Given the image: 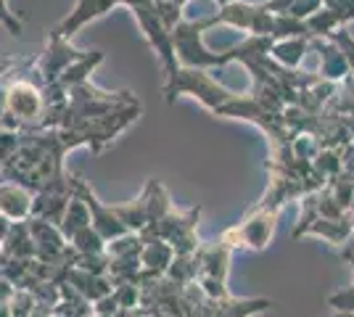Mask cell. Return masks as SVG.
Listing matches in <instances>:
<instances>
[{
  "label": "cell",
  "instance_id": "6da1fadb",
  "mask_svg": "<svg viewBox=\"0 0 354 317\" xmlns=\"http://www.w3.org/2000/svg\"><path fill=\"white\" fill-rule=\"evenodd\" d=\"M209 27L207 19H201V21H180L172 32V43H175V50H177V59L183 61L185 66H196V69H201V66H222V64H227L225 61V53H209L204 43H201V32Z\"/></svg>",
  "mask_w": 354,
  "mask_h": 317
},
{
  "label": "cell",
  "instance_id": "7a4b0ae2",
  "mask_svg": "<svg viewBox=\"0 0 354 317\" xmlns=\"http://www.w3.org/2000/svg\"><path fill=\"white\" fill-rule=\"evenodd\" d=\"M114 6H124V0H74V11L53 32H59L64 37H72L80 27H85L88 21L104 16L106 11H111Z\"/></svg>",
  "mask_w": 354,
  "mask_h": 317
},
{
  "label": "cell",
  "instance_id": "3957f363",
  "mask_svg": "<svg viewBox=\"0 0 354 317\" xmlns=\"http://www.w3.org/2000/svg\"><path fill=\"white\" fill-rule=\"evenodd\" d=\"M304 50H307V37H281L272 43L270 56L286 66H296L304 56Z\"/></svg>",
  "mask_w": 354,
  "mask_h": 317
},
{
  "label": "cell",
  "instance_id": "277c9868",
  "mask_svg": "<svg viewBox=\"0 0 354 317\" xmlns=\"http://www.w3.org/2000/svg\"><path fill=\"white\" fill-rule=\"evenodd\" d=\"M323 6H325V0H296L294 6H291V11H288V16H294V19H310V16L317 14Z\"/></svg>",
  "mask_w": 354,
  "mask_h": 317
},
{
  "label": "cell",
  "instance_id": "5b68a950",
  "mask_svg": "<svg viewBox=\"0 0 354 317\" xmlns=\"http://www.w3.org/2000/svg\"><path fill=\"white\" fill-rule=\"evenodd\" d=\"M294 3H296V0H267L265 6L272 11V14H288Z\"/></svg>",
  "mask_w": 354,
  "mask_h": 317
},
{
  "label": "cell",
  "instance_id": "8992f818",
  "mask_svg": "<svg viewBox=\"0 0 354 317\" xmlns=\"http://www.w3.org/2000/svg\"><path fill=\"white\" fill-rule=\"evenodd\" d=\"M243 3H267V0H243Z\"/></svg>",
  "mask_w": 354,
  "mask_h": 317
},
{
  "label": "cell",
  "instance_id": "52a82bcc",
  "mask_svg": "<svg viewBox=\"0 0 354 317\" xmlns=\"http://www.w3.org/2000/svg\"><path fill=\"white\" fill-rule=\"evenodd\" d=\"M217 3H220V6H227V3H233V0H217Z\"/></svg>",
  "mask_w": 354,
  "mask_h": 317
}]
</instances>
